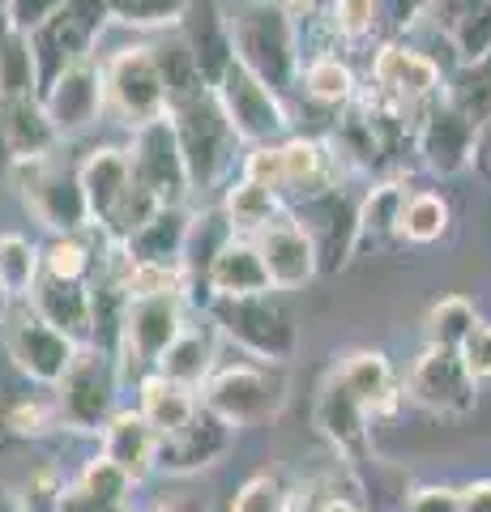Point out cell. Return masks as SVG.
Segmentation results:
<instances>
[{
  "label": "cell",
  "instance_id": "ffe728a7",
  "mask_svg": "<svg viewBox=\"0 0 491 512\" xmlns=\"http://www.w3.org/2000/svg\"><path fill=\"white\" fill-rule=\"evenodd\" d=\"M252 244L261 252V265L269 274V286L282 295V291H299L308 286L312 278H321L316 269V252H312V239L304 235V227L295 222V214H278L265 231L252 235Z\"/></svg>",
  "mask_w": 491,
  "mask_h": 512
},
{
  "label": "cell",
  "instance_id": "1f68e13d",
  "mask_svg": "<svg viewBox=\"0 0 491 512\" xmlns=\"http://www.w3.org/2000/svg\"><path fill=\"white\" fill-rule=\"evenodd\" d=\"M214 325H184L180 338L163 350V359L154 363L158 376L176 380V384H188V389H201L210 367L218 363V350H214Z\"/></svg>",
  "mask_w": 491,
  "mask_h": 512
},
{
  "label": "cell",
  "instance_id": "8992f818",
  "mask_svg": "<svg viewBox=\"0 0 491 512\" xmlns=\"http://www.w3.org/2000/svg\"><path fill=\"white\" fill-rule=\"evenodd\" d=\"M368 99H376L385 111H393L402 124H410V133L419 128V120L432 107L449 99V73L440 64L406 43H385L372 56V73H368Z\"/></svg>",
  "mask_w": 491,
  "mask_h": 512
},
{
  "label": "cell",
  "instance_id": "30bf717a",
  "mask_svg": "<svg viewBox=\"0 0 491 512\" xmlns=\"http://www.w3.org/2000/svg\"><path fill=\"white\" fill-rule=\"evenodd\" d=\"M13 184L22 192L26 214L52 235H77L90 227V210L73 163H60L56 154L35 158V163H18L13 167Z\"/></svg>",
  "mask_w": 491,
  "mask_h": 512
},
{
  "label": "cell",
  "instance_id": "9c48e42d",
  "mask_svg": "<svg viewBox=\"0 0 491 512\" xmlns=\"http://www.w3.org/2000/svg\"><path fill=\"white\" fill-rule=\"evenodd\" d=\"M184 320V295H133L124 299L120 333H116V367L120 380L150 376L163 350L180 338Z\"/></svg>",
  "mask_w": 491,
  "mask_h": 512
},
{
  "label": "cell",
  "instance_id": "f35d334b",
  "mask_svg": "<svg viewBox=\"0 0 491 512\" xmlns=\"http://www.w3.org/2000/svg\"><path fill=\"white\" fill-rule=\"evenodd\" d=\"M449 103L479 124L491 111V52L474 64H457V73L449 77Z\"/></svg>",
  "mask_w": 491,
  "mask_h": 512
},
{
  "label": "cell",
  "instance_id": "7402d4cb",
  "mask_svg": "<svg viewBox=\"0 0 491 512\" xmlns=\"http://www.w3.org/2000/svg\"><path fill=\"white\" fill-rule=\"evenodd\" d=\"M368 423H372L368 406H363L342 380L329 376L321 384V393H316V431L334 444V453L346 461V466L368 461V453H372Z\"/></svg>",
  "mask_w": 491,
  "mask_h": 512
},
{
  "label": "cell",
  "instance_id": "603a6c76",
  "mask_svg": "<svg viewBox=\"0 0 491 512\" xmlns=\"http://www.w3.org/2000/svg\"><path fill=\"white\" fill-rule=\"evenodd\" d=\"M201 278H205L210 299H248V295L274 291L265 265H261L257 244L244 239V235H223L218 239V248L205 256V265H201Z\"/></svg>",
  "mask_w": 491,
  "mask_h": 512
},
{
  "label": "cell",
  "instance_id": "bcb514c9",
  "mask_svg": "<svg viewBox=\"0 0 491 512\" xmlns=\"http://www.w3.org/2000/svg\"><path fill=\"white\" fill-rule=\"evenodd\" d=\"M457 359L466 363V372L474 376V384L491 380V320L479 316V325H474L462 338V346H457Z\"/></svg>",
  "mask_w": 491,
  "mask_h": 512
},
{
  "label": "cell",
  "instance_id": "6da1fadb",
  "mask_svg": "<svg viewBox=\"0 0 491 512\" xmlns=\"http://www.w3.org/2000/svg\"><path fill=\"white\" fill-rule=\"evenodd\" d=\"M227 30L235 47V64L265 82L274 94H287L299 86V26L282 0H235L227 5Z\"/></svg>",
  "mask_w": 491,
  "mask_h": 512
},
{
  "label": "cell",
  "instance_id": "f546056e",
  "mask_svg": "<svg viewBox=\"0 0 491 512\" xmlns=\"http://www.w3.org/2000/svg\"><path fill=\"white\" fill-rule=\"evenodd\" d=\"M197 410H201V397H197V389H188V384H176L158 372L137 380V414L158 431V436L180 431Z\"/></svg>",
  "mask_w": 491,
  "mask_h": 512
},
{
  "label": "cell",
  "instance_id": "cb8c5ba5",
  "mask_svg": "<svg viewBox=\"0 0 491 512\" xmlns=\"http://www.w3.org/2000/svg\"><path fill=\"white\" fill-rule=\"evenodd\" d=\"M26 303L73 346H94V282H60L39 274Z\"/></svg>",
  "mask_w": 491,
  "mask_h": 512
},
{
  "label": "cell",
  "instance_id": "11a10c76",
  "mask_svg": "<svg viewBox=\"0 0 491 512\" xmlns=\"http://www.w3.org/2000/svg\"><path fill=\"white\" fill-rule=\"evenodd\" d=\"M5 30H13L9 26V0H0V35H5Z\"/></svg>",
  "mask_w": 491,
  "mask_h": 512
},
{
  "label": "cell",
  "instance_id": "f1b7e54d",
  "mask_svg": "<svg viewBox=\"0 0 491 512\" xmlns=\"http://www.w3.org/2000/svg\"><path fill=\"white\" fill-rule=\"evenodd\" d=\"M334 380H342L346 389H351L363 406H368V414L376 419V414L393 410V402H398V376H393V363L385 350H355V355H346L334 372H329Z\"/></svg>",
  "mask_w": 491,
  "mask_h": 512
},
{
  "label": "cell",
  "instance_id": "836d02e7",
  "mask_svg": "<svg viewBox=\"0 0 491 512\" xmlns=\"http://www.w3.org/2000/svg\"><path fill=\"white\" fill-rule=\"evenodd\" d=\"M278 214H287V201H282L278 192H269L265 184L244 180V175L223 192V227H227V235L252 239L257 231H265Z\"/></svg>",
  "mask_w": 491,
  "mask_h": 512
},
{
  "label": "cell",
  "instance_id": "816d5d0a",
  "mask_svg": "<svg viewBox=\"0 0 491 512\" xmlns=\"http://www.w3.org/2000/svg\"><path fill=\"white\" fill-rule=\"evenodd\" d=\"M457 512H491V478L457 487Z\"/></svg>",
  "mask_w": 491,
  "mask_h": 512
},
{
  "label": "cell",
  "instance_id": "db71d44e",
  "mask_svg": "<svg viewBox=\"0 0 491 512\" xmlns=\"http://www.w3.org/2000/svg\"><path fill=\"white\" fill-rule=\"evenodd\" d=\"M150 512H205V508H201V500H184V495H176V500L154 504Z\"/></svg>",
  "mask_w": 491,
  "mask_h": 512
},
{
  "label": "cell",
  "instance_id": "ee69618b",
  "mask_svg": "<svg viewBox=\"0 0 491 512\" xmlns=\"http://www.w3.org/2000/svg\"><path fill=\"white\" fill-rule=\"evenodd\" d=\"M77 491H86L94 504H103V508H129V491H133V483L124 478L112 461L107 457H94V461H86V470L77 474V483H73Z\"/></svg>",
  "mask_w": 491,
  "mask_h": 512
},
{
  "label": "cell",
  "instance_id": "f5cc1de1",
  "mask_svg": "<svg viewBox=\"0 0 491 512\" xmlns=\"http://www.w3.org/2000/svg\"><path fill=\"white\" fill-rule=\"evenodd\" d=\"M474 167L491 180V111L479 120V128H474Z\"/></svg>",
  "mask_w": 491,
  "mask_h": 512
},
{
  "label": "cell",
  "instance_id": "e575fe53",
  "mask_svg": "<svg viewBox=\"0 0 491 512\" xmlns=\"http://www.w3.org/2000/svg\"><path fill=\"white\" fill-rule=\"evenodd\" d=\"M406 180H376L359 197V248H389L398 244V210L406 197Z\"/></svg>",
  "mask_w": 491,
  "mask_h": 512
},
{
  "label": "cell",
  "instance_id": "9a60e30c",
  "mask_svg": "<svg viewBox=\"0 0 491 512\" xmlns=\"http://www.w3.org/2000/svg\"><path fill=\"white\" fill-rule=\"evenodd\" d=\"M295 222L304 227L316 252V269L321 274H338L351 265V256L359 252V197H351L342 184L321 192L312 201L291 205Z\"/></svg>",
  "mask_w": 491,
  "mask_h": 512
},
{
  "label": "cell",
  "instance_id": "4fadbf2b",
  "mask_svg": "<svg viewBox=\"0 0 491 512\" xmlns=\"http://www.w3.org/2000/svg\"><path fill=\"white\" fill-rule=\"evenodd\" d=\"M0 338H5L13 367L30 384H43V389H56V380L65 376V367L77 355V346L60 329L47 325L30 303H9L5 316H0Z\"/></svg>",
  "mask_w": 491,
  "mask_h": 512
},
{
  "label": "cell",
  "instance_id": "5b68a950",
  "mask_svg": "<svg viewBox=\"0 0 491 512\" xmlns=\"http://www.w3.org/2000/svg\"><path fill=\"white\" fill-rule=\"evenodd\" d=\"M205 316H210L218 338H227L248 359L282 367L299 350V325L278 291L248 299H205Z\"/></svg>",
  "mask_w": 491,
  "mask_h": 512
},
{
  "label": "cell",
  "instance_id": "8fae6325",
  "mask_svg": "<svg viewBox=\"0 0 491 512\" xmlns=\"http://www.w3.org/2000/svg\"><path fill=\"white\" fill-rule=\"evenodd\" d=\"M103 99H107V111L129 128L167 116V86L150 43L120 47L116 56L103 60Z\"/></svg>",
  "mask_w": 491,
  "mask_h": 512
},
{
  "label": "cell",
  "instance_id": "b9f144b4",
  "mask_svg": "<svg viewBox=\"0 0 491 512\" xmlns=\"http://www.w3.org/2000/svg\"><path fill=\"white\" fill-rule=\"evenodd\" d=\"M291 500H295V487L287 478L278 470H261L235 491L231 512H291Z\"/></svg>",
  "mask_w": 491,
  "mask_h": 512
},
{
  "label": "cell",
  "instance_id": "d4e9b609",
  "mask_svg": "<svg viewBox=\"0 0 491 512\" xmlns=\"http://www.w3.org/2000/svg\"><path fill=\"white\" fill-rule=\"evenodd\" d=\"M82 180V197L94 227H107V218L116 214V205L124 201V192L133 188V167H129V150L124 146H99L90 150V158L77 167Z\"/></svg>",
  "mask_w": 491,
  "mask_h": 512
},
{
  "label": "cell",
  "instance_id": "4dcf8cb0",
  "mask_svg": "<svg viewBox=\"0 0 491 512\" xmlns=\"http://www.w3.org/2000/svg\"><path fill=\"white\" fill-rule=\"evenodd\" d=\"M299 90L329 111H346L359 99V77L338 52H308L299 60Z\"/></svg>",
  "mask_w": 491,
  "mask_h": 512
},
{
  "label": "cell",
  "instance_id": "7a4b0ae2",
  "mask_svg": "<svg viewBox=\"0 0 491 512\" xmlns=\"http://www.w3.org/2000/svg\"><path fill=\"white\" fill-rule=\"evenodd\" d=\"M167 124H171V133H176V146L184 154L193 192L218 188V180L235 167V146H240V137L231 133L218 94L210 86H193V90L176 94V99H167Z\"/></svg>",
  "mask_w": 491,
  "mask_h": 512
},
{
  "label": "cell",
  "instance_id": "d6a6232c",
  "mask_svg": "<svg viewBox=\"0 0 491 512\" xmlns=\"http://www.w3.org/2000/svg\"><path fill=\"white\" fill-rule=\"evenodd\" d=\"M453 231V205L436 188H406L402 210H398V244H440Z\"/></svg>",
  "mask_w": 491,
  "mask_h": 512
},
{
  "label": "cell",
  "instance_id": "f907efd6",
  "mask_svg": "<svg viewBox=\"0 0 491 512\" xmlns=\"http://www.w3.org/2000/svg\"><path fill=\"white\" fill-rule=\"evenodd\" d=\"M406 512H457V487H419Z\"/></svg>",
  "mask_w": 491,
  "mask_h": 512
},
{
  "label": "cell",
  "instance_id": "60d3db41",
  "mask_svg": "<svg viewBox=\"0 0 491 512\" xmlns=\"http://www.w3.org/2000/svg\"><path fill=\"white\" fill-rule=\"evenodd\" d=\"M188 5L193 0H107V13L129 30H176Z\"/></svg>",
  "mask_w": 491,
  "mask_h": 512
},
{
  "label": "cell",
  "instance_id": "3957f363",
  "mask_svg": "<svg viewBox=\"0 0 491 512\" xmlns=\"http://www.w3.org/2000/svg\"><path fill=\"white\" fill-rule=\"evenodd\" d=\"M240 175L252 184H265L287 201V210L299 201H312L321 192L342 184V163L329 141L321 137H282L274 146H252L240 163Z\"/></svg>",
  "mask_w": 491,
  "mask_h": 512
},
{
  "label": "cell",
  "instance_id": "4316f807",
  "mask_svg": "<svg viewBox=\"0 0 491 512\" xmlns=\"http://www.w3.org/2000/svg\"><path fill=\"white\" fill-rule=\"evenodd\" d=\"M103 453L112 466L137 487L141 478L154 474V453H158V431L141 419L137 410H116L112 423L103 427Z\"/></svg>",
  "mask_w": 491,
  "mask_h": 512
},
{
  "label": "cell",
  "instance_id": "74e56055",
  "mask_svg": "<svg viewBox=\"0 0 491 512\" xmlns=\"http://www.w3.org/2000/svg\"><path fill=\"white\" fill-rule=\"evenodd\" d=\"M479 325V312H474V303L466 295H445L436 299L432 308L423 316V333H427V346H449L457 350L462 346L466 333Z\"/></svg>",
  "mask_w": 491,
  "mask_h": 512
},
{
  "label": "cell",
  "instance_id": "d6986e66",
  "mask_svg": "<svg viewBox=\"0 0 491 512\" xmlns=\"http://www.w3.org/2000/svg\"><path fill=\"white\" fill-rule=\"evenodd\" d=\"M39 103H43L47 120H52L60 141L86 133V128L107 111V99H103V64L99 60L73 64V69H65L52 86L39 94Z\"/></svg>",
  "mask_w": 491,
  "mask_h": 512
},
{
  "label": "cell",
  "instance_id": "ac0fdd59",
  "mask_svg": "<svg viewBox=\"0 0 491 512\" xmlns=\"http://www.w3.org/2000/svg\"><path fill=\"white\" fill-rule=\"evenodd\" d=\"M235 444V431L218 419L210 410H197L180 431L171 436H158V453H154V470L167 474V478H188V474H201L218 466Z\"/></svg>",
  "mask_w": 491,
  "mask_h": 512
},
{
  "label": "cell",
  "instance_id": "44dd1931",
  "mask_svg": "<svg viewBox=\"0 0 491 512\" xmlns=\"http://www.w3.org/2000/svg\"><path fill=\"white\" fill-rule=\"evenodd\" d=\"M176 39L188 47V56H193L201 82L210 90L223 82V73L235 64V47H231L223 0H193V5L184 9V18L176 22Z\"/></svg>",
  "mask_w": 491,
  "mask_h": 512
},
{
  "label": "cell",
  "instance_id": "484cf974",
  "mask_svg": "<svg viewBox=\"0 0 491 512\" xmlns=\"http://www.w3.org/2000/svg\"><path fill=\"white\" fill-rule=\"evenodd\" d=\"M188 235H193V214H188V205H163L129 244H120V252H124V261H133V265L184 269Z\"/></svg>",
  "mask_w": 491,
  "mask_h": 512
},
{
  "label": "cell",
  "instance_id": "ab89813d",
  "mask_svg": "<svg viewBox=\"0 0 491 512\" xmlns=\"http://www.w3.org/2000/svg\"><path fill=\"white\" fill-rule=\"evenodd\" d=\"M291 512H368V508H363L359 487L346 474L342 478L325 474V478H316V483H308L304 491H295Z\"/></svg>",
  "mask_w": 491,
  "mask_h": 512
},
{
  "label": "cell",
  "instance_id": "ba28073f",
  "mask_svg": "<svg viewBox=\"0 0 491 512\" xmlns=\"http://www.w3.org/2000/svg\"><path fill=\"white\" fill-rule=\"evenodd\" d=\"M107 22H112L107 0H65L52 18H43L35 30H26L30 52H35V69H39V94L73 64L94 60V43H99Z\"/></svg>",
  "mask_w": 491,
  "mask_h": 512
},
{
  "label": "cell",
  "instance_id": "c3c4849f",
  "mask_svg": "<svg viewBox=\"0 0 491 512\" xmlns=\"http://www.w3.org/2000/svg\"><path fill=\"white\" fill-rule=\"evenodd\" d=\"M65 5V0H9V26L13 30H35L43 18Z\"/></svg>",
  "mask_w": 491,
  "mask_h": 512
},
{
  "label": "cell",
  "instance_id": "f6af8a7d",
  "mask_svg": "<svg viewBox=\"0 0 491 512\" xmlns=\"http://www.w3.org/2000/svg\"><path fill=\"white\" fill-rule=\"evenodd\" d=\"M52 427H56V406L43 402V397H26V402H18L9 410V431L13 436L35 440V436H43V431H52Z\"/></svg>",
  "mask_w": 491,
  "mask_h": 512
},
{
  "label": "cell",
  "instance_id": "2e32d148",
  "mask_svg": "<svg viewBox=\"0 0 491 512\" xmlns=\"http://www.w3.org/2000/svg\"><path fill=\"white\" fill-rule=\"evenodd\" d=\"M129 167H133V180L150 192L158 205H188V167H184V154L176 146V133H171L167 116H158L141 128H129Z\"/></svg>",
  "mask_w": 491,
  "mask_h": 512
},
{
  "label": "cell",
  "instance_id": "9f6ffc18",
  "mask_svg": "<svg viewBox=\"0 0 491 512\" xmlns=\"http://www.w3.org/2000/svg\"><path fill=\"white\" fill-rule=\"evenodd\" d=\"M0 163H9V150H5V128H0Z\"/></svg>",
  "mask_w": 491,
  "mask_h": 512
},
{
  "label": "cell",
  "instance_id": "83f0119b",
  "mask_svg": "<svg viewBox=\"0 0 491 512\" xmlns=\"http://www.w3.org/2000/svg\"><path fill=\"white\" fill-rule=\"evenodd\" d=\"M0 128H5V150L9 167L35 163V158L56 154L60 137L39 99H0Z\"/></svg>",
  "mask_w": 491,
  "mask_h": 512
},
{
  "label": "cell",
  "instance_id": "8d00e7d4",
  "mask_svg": "<svg viewBox=\"0 0 491 512\" xmlns=\"http://www.w3.org/2000/svg\"><path fill=\"white\" fill-rule=\"evenodd\" d=\"M0 99H39V69L26 30L0 35Z\"/></svg>",
  "mask_w": 491,
  "mask_h": 512
},
{
  "label": "cell",
  "instance_id": "7dc6e473",
  "mask_svg": "<svg viewBox=\"0 0 491 512\" xmlns=\"http://www.w3.org/2000/svg\"><path fill=\"white\" fill-rule=\"evenodd\" d=\"M483 5H491V0H427L423 18H432V26L440 30V39H445L457 22L470 18V13H479Z\"/></svg>",
  "mask_w": 491,
  "mask_h": 512
},
{
  "label": "cell",
  "instance_id": "e0dca14e",
  "mask_svg": "<svg viewBox=\"0 0 491 512\" xmlns=\"http://www.w3.org/2000/svg\"><path fill=\"white\" fill-rule=\"evenodd\" d=\"M474 128L479 124L462 116V111L445 99L419 120L415 137H410V150H415L423 171H432L436 180H453V175L474 167Z\"/></svg>",
  "mask_w": 491,
  "mask_h": 512
},
{
  "label": "cell",
  "instance_id": "d590c367",
  "mask_svg": "<svg viewBox=\"0 0 491 512\" xmlns=\"http://www.w3.org/2000/svg\"><path fill=\"white\" fill-rule=\"evenodd\" d=\"M39 282V244L26 235L5 231L0 235V295L9 303H26Z\"/></svg>",
  "mask_w": 491,
  "mask_h": 512
},
{
  "label": "cell",
  "instance_id": "5bb4252c",
  "mask_svg": "<svg viewBox=\"0 0 491 512\" xmlns=\"http://www.w3.org/2000/svg\"><path fill=\"white\" fill-rule=\"evenodd\" d=\"M218 103L227 111L231 133L248 141V146H274V141L291 137V111L287 99L274 94L265 82H257L244 64H231L223 73V82L214 86Z\"/></svg>",
  "mask_w": 491,
  "mask_h": 512
},
{
  "label": "cell",
  "instance_id": "7bdbcfd3",
  "mask_svg": "<svg viewBox=\"0 0 491 512\" xmlns=\"http://www.w3.org/2000/svg\"><path fill=\"white\" fill-rule=\"evenodd\" d=\"M380 13H385V0H338V5L329 9L325 30H329L334 39L363 43V39H372V35H376Z\"/></svg>",
  "mask_w": 491,
  "mask_h": 512
},
{
  "label": "cell",
  "instance_id": "681fc988",
  "mask_svg": "<svg viewBox=\"0 0 491 512\" xmlns=\"http://www.w3.org/2000/svg\"><path fill=\"white\" fill-rule=\"evenodd\" d=\"M282 5H287V13L299 26V35H304V30H316V26L329 22V9H334L338 0H282Z\"/></svg>",
  "mask_w": 491,
  "mask_h": 512
},
{
  "label": "cell",
  "instance_id": "7c38bea8",
  "mask_svg": "<svg viewBox=\"0 0 491 512\" xmlns=\"http://www.w3.org/2000/svg\"><path fill=\"white\" fill-rule=\"evenodd\" d=\"M402 397L440 419H466L479 406V384L449 346H423L402 376Z\"/></svg>",
  "mask_w": 491,
  "mask_h": 512
},
{
  "label": "cell",
  "instance_id": "52a82bcc",
  "mask_svg": "<svg viewBox=\"0 0 491 512\" xmlns=\"http://www.w3.org/2000/svg\"><path fill=\"white\" fill-rule=\"evenodd\" d=\"M116 393H120L116 355H107L99 346H77L73 363L52 389L56 427L77 431V436H103V427L116 414Z\"/></svg>",
  "mask_w": 491,
  "mask_h": 512
},
{
  "label": "cell",
  "instance_id": "277c9868",
  "mask_svg": "<svg viewBox=\"0 0 491 512\" xmlns=\"http://www.w3.org/2000/svg\"><path fill=\"white\" fill-rule=\"evenodd\" d=\"M197 397L231 431H248V427L269 423L287 406V372L274 363L248 359V355L218 359L210 367V376H205V384L197 389Z\"/></svg>",
  "mask_w": 491,
  "mask_h": 512
}]
</instances>
